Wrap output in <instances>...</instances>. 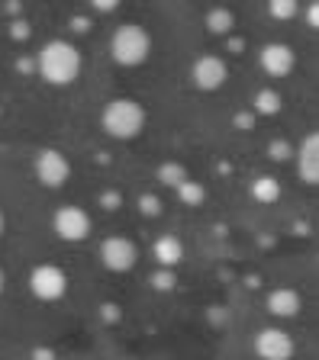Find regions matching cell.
Listing matches in <instances>:
<instances>
[{
	"label": "cell",
	"instance_id": "cell-20",
	"mask_svg": "<svg viewBox=\"0 0 319 360\" xmlns=\"http://www.w3.org/2000/svg\"><path fill=\"white\" fill-rule=\"evenodd\" d=\"M152 286H155V290H171V286H175V274H171V270H165V267H161L158 274H155V277H152Z\"/></svg>",
	"mask_w": 319,
	"mask_h": 360
},
{
	"label": "cell",
	"instance_id": "cell-18",
	"mask_svg": "<svg viewBox=\"0 0 319 360\" xmlns=\"http://www.w3.org/2000/svg\"><path fill=\"white\" fill-rule=\"evenodd\" d=\"M268 13L274 16V20H294L296 13H300V4L296 0H268Z\"/></svg>",
	"mask_w": 319,
	"mask_h": 360
},
{
	"label": "cell",
	"instance_id": "cell-24",
	"mask_svg": "<svg viewBox=\"0 0 319 360\" xmlns=\"http://www.w3.org/2000/svg\"><path fill=\"white\" fill-rule=\"evenodd\" d=\"M306 22H310L313 30L319 26V7H316V4H310V7H306Z\"/></svg>",
	"mask_w": 319,
	"mask_h": 360
},
{
	"label": "cell",
	"instance_id": "cell-16",
	"mask_svg": "<svg viewBox=\"0 0 319 360\" xmlns=\"http://www.w3.org/2000/svg\"><path fill=\"white\" fill-rule=\"evenodd\" d=\"M177 200L184 202V206H200V202L206 200V190H204V184H200V180H181V184H177Z\"/></svg>",
	"mask_w": 319,
	"mask_h": 360
},
{
	"label": "cell",
	"instance_id": "cell-12",
	"mask_svg": "<svg viewBox=\"0 0 319 360\" xmlns=\"http://www.w3.org/2000/svg\"><path fill=\"white\" fill-rule=\"evenodd\" d=\"M265 309L274 315V319H296V315H300V292L290 290V286L271 290L265 300Z\"/></svg>",
	"mask_w": 319,
	"mask_h": 360
},
{
	"label": "cell",
	"instance_id": "cell-2",
	"mask_svg": "<svg viewBox=\"0 0 319 360\" xmlns=\"http://www.w3.org/2000/svg\"><path fill=\"white\" fill-rule=\"evenodd\" d=\"M100 129L116 142H130L145 129V106L132 97H113L100 112Z\"/></svg>",
	"mask_w": 319,
	"mask_h": 360
},
{
	"label": "cell",
	"instance_id": "cell-11",
	"mask_svg": "<svg viewBox=\"0 0 319 360\" xmlns=\"http://www.w3.org/2000/svg\"><path fill=\"white\" fill-rule=\"evenodd\" d=\"M296 174L306 187L319 184V132L304 135V142L296 148Z\"/></svg>",
	"mask_w": 319,
	"mask_h": 360
},
{
	"label": "cell",
	"instance_id": "cell-17",
	"mask_svg": "<svg viewBox=\"0 0 319 360\" xmlns=\"http://www.w3.org/2000/svg\"><path fill=\"white\" fill-rule=\"evenodd\" d=\"M255 112H258V116H277V112H281V94L271 87L258 90V94H255Z\"/></svg>",
	"mask_w": 319,
	"mask_h": 360
},
{
	"label": "cell",
	"instance_id": "cell-25",
	"mask_svg": "<svg viewBox=\"0 0 319 360\" xmlns=\"http://www.w3.org/2000/svg\"><path fill=\"white\" fill-rule=\"evenodd\" d=\"M4 229H7V216H4V210H0V238H4Z\"/></svg>",
	"mask_w": 319,
	"mask_h": 360
},
{
	"label": "cell",
	"instance_id": "cell-7",
	"mask_svg": "<svg viewBox=\"0 0 319 360\" xmlns=\"http://www.w3.org/2000/svg\"><path fill=\"white\" fill-rule=\"evenodd\" d=\"M52 232L58 235L61 241H68V245L84 241L91 235V216H87L81 206H61L52 216Z\"/></svg>",
	"mask_w": 319,
	"mask_h": 360
},
{
	"label": "cell",
	"instance_id": "cell-15",
	"mask_svg": "<svg viewBox=\"0 0 319 360\" xmlns=\"http://www.w3.org/2000/svg\"><path fill=\"white\" fill-rule=\"evenodd\" d=\"M236 26V16H232V10L226 7H213L210 13H206V30L213 32V36H226L229 30Z\"/></svg>",
	"mask_w": 319,
	"mask_h": 360
},
{
	"label": "cell",
	"instance_id": "cell-14",
	"mask_svg": "<svg viewBox=\"0 0 319 360\" xmlns=\"http://www.w3.org/2000/svg\"><path fill=\"white\" fill-rule=\"evenodd\" d=\"M251 196H255L261 206H271V202L281 200V180L271 177V174H261V177L251 180Z\"/></svg>",
	"mask_w": 319,
	"mask_h": 360
},
{
	"label": "cell",
	"instance_id": "cell-13",
	"mask_svg": "<svg viewBox=\"0 0 319 360\" xmlns=\"http://www.w3.org/2000/svg\"><path fill=\"white\" fill-rule=\"evenodd\" d=\"M152 257H155V264L158 267H165V270H175L177 264L184 261V241L177 238V235H158L155 238V245H152Z\"/></svg>",
	"mask_w": 319,
	"mask_h": 360
},
{
	"label": "cell",
	"instance_id": "cell-23",
	"mask_svg": "<svg viewBox=\"0 0 319 360\" xmlns=\"http://www.w3.org/2000/svg\"><path fill=\"white\" fill-rule=\"evenodd\" d=\"M142 212L155 216V212H161V202H155V196H142Z\"/></svg>",
	"mask_w": 319,
	"mask_h": 360
},
{
	"label": "cell",
	"instance_id": "cell-4",
	"mask_svg": "<svg viewBox=\"0 0 319 360\" xmlns=\"http://www.w3.org/2000/svg\"><path fill=\"white\" fill-rule=\"evenodd\" d=\"M32 171H36V180L42 184V187L58 190V187H65L68 177H71V161H68V155L58 151V148H42L36 155Z\"/></svg>",
	"mask_w": 319,
	"mask_h": 360
},
{
	"label": "cell",
	"instance_id": "cell-6",
	"mask_svg": "<svg viewBox=\"0 0 319 360\" xmlns=\"http://www.w3.org/2000/svg\"><path fill=\"white\" fill-rule=\"evenodd\" d=\"M30 292L42 302H58L68 292V274L55 264H39L30 274Z\"/></svg>",
	"mask_w": 319,
	"mask_h": 360
},
{
	"label": "cell",
	"instance_id": "cell-10",
	"mask_svg": "<svg viewBox=\"0 0 319 360\" xmlns=\"http://www.w3.org/2000/svg\"><path fill=\"white\" fill-rule=\"evenodd\" d=\"M258 65L268 77H287L296 65V55L287 42H268L258 55Z\"/></svg>",
	"mask_w": 319,
	"mask_h": 360
},
{
	"label": "cell",
	"instance_id": "cell-9",
	"mask_svg": "<svg viewBox=\"0 0 319 360\" xmlns=\"http://www.w3.org/2000/svg\"><path fill=\"white\" fill-rule=\"evenodd\" d=\"M255 354L261 360H290L294 357V338L284 328H261L255 335Z\"/></svg>",
	"mask_w": 319,
	"mask_h": 360
},
{
	"label": "cell",
	"instance_id": "cell-19",
	"mask_svg": "<svg viewBox=\"0 0 319 360\" xmlns=\"http://www.w3.org/2000/svg\"><path fill=\"white\" fill-rule=\"evenodd\" d=\"M158 180L161 184H168V187H177L181 180H187V171H184L181 165H161L158 167Z\"/></svg>",
	"mask_w": 319,
	"mask_h": 360
},
{
	"label": "cell",
	"instance_id": "cell-1",
	"mask_svg": "<svg viewBox=\"0 0 319 360\" xmlns=\"http://www.w3.org/2000/svg\"><path fill=\"white\" fill-rule=\"evenodd\" d=\"M39 75L52 87H68L81 75V52L68 39H52L39 52Z\"/></svg>",
	"mask_w": 319,
	"mask_h": 360
},
{
	"label": "cell",
	"instance_id": "cell-3",
	"mask_svg": "<svg viewBox=\"0 0 319 360\" xmlns=\"http://www.w3.org/2000/svg\"><path fill=\"white\" fill-rule=\"evenodd\" d=\"M110 55L123 68L145 65L149 55H152V32L139 26V22H123V26H116L113 39H110Z\"/></svg>",
	"mask_w": 319,
	"mask_h": 360
},
{
	"label": "cell",
	"instance_id": "cell-5",
	"mask_svg": "<svg viewBox=\"0 0 319 360\" xmlns=\"http://www.w3.org/2000/svg\"><path fill=\"white\" fill-rule=\"evenodd\" d=\"M100 264H104L110 274H126L139 264V248L132 238L126 235H110V238L100 241Z\"/></svg>",
	"mask_w": 319,
	"mask_h": 360
},
{
	"label": "cell",
	"instance_id": "cell-26",
	"mask_svg": "<svg viewBox=\"0 0 319 360\" xmlns=\"http://www.w3.org/2000/svg\"><path fill=\"white\" fill-rule=\"evenodd\" d=\"M4 286H7V274H4V267H0V292H4Z\"/></svg>",
	"mask_w": 319,
	"mask_h": 360
},
{
	"label": "cell",
	"instance_id": "cell-21",
	"mask_svg": "<svg viewBox=\"0 0 319 360\" xmlns=\"http://www.w3.org/2000/svg\"><path fill=\"white\" fill-rule=\"evenodd\" d=\"M91 7L97 10V13H113V10L120 7V0H91Z\"/></svg>",
	"mask_w": 319,
	"mask_h": 360
},
{
	"label": "cell",
	"instance_id": "cell-22",
	"mask_svg": "<svg viewBox=\"0 0 319 360\" xmlns=\"http://www.w3.org/2000/svg\"><path fill=\"white\" fill-rule=\"evenodd\" d=\"M287 155H290V145L287 142H274L271 145V158H274V161H284Z\"/></svg>",
	"mask_w": 319,
	"mask_h": 360
},
{
	"label": "cell",
	"instance_id": "cell-8",
	"mask_svg": "<svg viewBox=\"0 0 319 360\" xmlns=\"http://www.w3.org/2000/svg\"><path fill=\"white\" fill-rule=\"evenodd\" d=\"M190 81L194 87L204 90V94H213V90H220L223 84L229 81V65L220 58V55H200L190 68Z\"/></svg>",
	"mask_w": 319,
	"mask_h": 360
}]
</instances>
